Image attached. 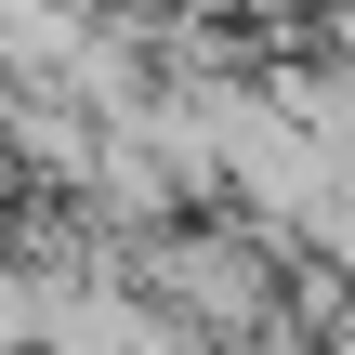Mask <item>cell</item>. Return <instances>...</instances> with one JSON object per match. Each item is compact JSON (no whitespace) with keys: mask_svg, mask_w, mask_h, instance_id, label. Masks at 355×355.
Returning a JSON list of instances; mask_svg holds the SVG:
<instances>
[{"mask_svg":"<svg viewBox=\"0 0 355 355\" xmlns=\"http://www.w3.org/2000/svg\"><path fill=\"white\" fill-rule=\"evenodd\" d=\"M145 290H158V316L184 303L198 329H250V316H263V263H250L237 237H158Z\"/></svg>","mask_w":355,"mask_h":355,"instance_id":"obj_1","label":"cell"}]
</instances>
